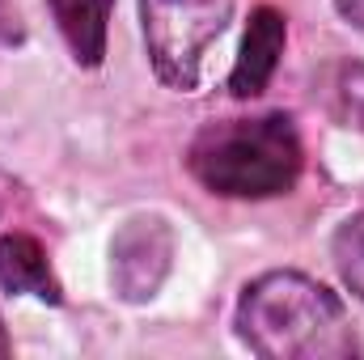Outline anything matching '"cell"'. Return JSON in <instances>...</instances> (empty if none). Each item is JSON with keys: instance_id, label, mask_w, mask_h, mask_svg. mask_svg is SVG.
<instances>
[{"instance_id": "obj_1", "label": "cell", "mask_w": 364, "mask_h": 360, "mask_svg": "<svg viewBox=\"0 0 364 360\" xmlns=\"http://www.w3.org/2000/svg\"><path fill=\"white\" fill-rule=\"evenodd\" d=\"M237 335L263 360H348L360 352L343 301L301 271H263L242 288Z\"/></svg>"}, {"instance_id": "obj_2", "label": "cell", "mask_w": 364, "mask_h": 360, "mask_svg": "<svg viewBox=\"0 0 364 360\" xmlns=\"http://www.w3.org/2000/svg\"><path fill=\"white\" fill-rule=\"evenodd\" d=\"M186 170L212 195L272 199L301 174V136L288 115L208 123L186 149Z\"/></svg>"}, {"instance_id": "obj_3", "label": "cell", "mask_w": 364, "mask_h": 360, "mask_svg": "<svg viewBox=\"0 0 364 360\" xmlns=\"http://www.w3.org/2000/svg\"><path fill=\"white\" fill-rule=\"evenodd\" d=\"M233 0H140L144 47L153 73L178 93L199 85L208 47L225 34Z\"/></svg>"}, {"instance_id": "obj_4", "label": "cell", "mask_w": 364, "mask_h": 360, "mask_svg": "<svg viewBox=\"0 0 364 360\" xmlns=\"http://www.w3.org/2000/svg\"><path fill=\"white\" fill-rule=\"evenodd\" d=\"M174 263V233L161 216L144 212L119 225L114 242H110V288L127 301H153L170 275Z\"/></svg>"}, {"instance_id": "obj_5", "label": "cell", "mask_w": 364, "mask_h": 360, "mask_svg": "<svg viewBox=\"0 0 364 360\" xmlns=\"http://www.w3.org/2000/svg\"><path fill=\"white\" fill-rule=\"evenodd\" d=\"M284 38H288L284 13H275L272 4H263V9L250 13V26H246L237 64L229 73L233 97H259V93L267 90V81H272L275 68H279V55H284Z\"/></svg>"}, {"instance_id": "obj_6", "label": "cell", "mask_w": 364, "mask_h": 360, "mask_svg": "<svg viewBox=\"0 0 364 360\" xmlns=\"http://www.w3.org/2000/svg\"><path fill=\"white\" fill-rule=\"evenodd\" d=\"M0 284L9 292H26V297L60 305V280H55V271L47 263V250L30 233L0 238Z\"/></svg>"}, {"instance_id": "obj_7", "label": "cell", "mask_w": 364, "mask_h": 360, "mask_svg": "<svg viewBox=\"0 0 364 360\" xmlns=\"http://www.w3.org/2000/svg\"><path fill=\"white\" fill-rule=\"evenodd\" d=\"M55 13V26L73 51L77 64L97 68L106 55V17L114 0H47Z\"/></svg>"}, {"instance_id": "obj_8", "label": "cell", "mask_w": 364, "mask_h": 360, "mask_svg": "<svg viewBox=\"0 0 364 360\" xmlns=\"http://www.w3.org/2000/svg\"><path fill=\"white\" fill-rule=\"evenodd\" d=\"M331 263L339 271L343 288L364 301V212L348 216L335 229V238H331Z\"/></svg>"}, {"instance_id": "obj_9", "label": "cell", "mask_w": 364, "mask_h": 360, "mask_svg": "<svg viewBox=\"0 0 364 360\" xmlns=\"http://www.w3.org/2000/svg\"><path fill=\"white\" fill-rule=\"evenodd\" d=\"M335 115L343 127L364 132V64H343L335 81Z\"/></svg>"}, {"instance_id": "obj_10", "label": "cell", "mask_w": 364, "mask_h": 360, "mask_svg": "<svg viewBox=\"0 0 364 360\" xmlns=\"http://www.w3.org/2000/svg\"><path fill=\"white\" fill-rule=\"evenodd\" d=\"M17 38V13L9 9V0H0V43H13Z\"/></svg>"}, {"instance_id": "obj_11", "label": "cell", "mask_w": 364, "mask_h": 360, "mask_svg": "<svg viewBox=\"0 0 364 360\" xmlns=\"http://www.w3.org/2000/svg\"><path fill=\"white\" fill-rule=\"evenodd\" d=\"M339 13H343L352 26H360L364 30V0H339Z\"/></svg>"}, {"instance_id": "obj_12", "label": "cell", "mask_w": 364, "mask_h": 360, "mask_svg": "<svg viewBox=\"0 0 364 360\" xmlns=\"http://www.w3.org/2000/svg\"><path fill=\"white\" fill-rule=\"evenodd\" d=\"M0 356H9V335H4V327H0Z\"/></svg>"}]
</instances>
